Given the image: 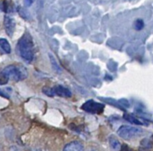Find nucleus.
<instances>
[{"instance_id": "nucleus-1", "label": "nucleus", "mask_w": 153, "mask_h": 151, "mask_svg": "<svg viewBox=\"0 0 153 151\" xmlns=\"http://www.w3.org/2000/svg\"><path fill=\"white\" fill-rule=\"evenodd\" d=\"M18 52L20 56L27 62H33L34 58V44L29 34L24 35L18 42Z\"/></svg>"}, {"instance_id": "nucleus-2", "label": "nucleus", "mask_w": 153, "mask_h": 151, "mask_svg": "<svg viewBox=\"0 0 153 151\" xmlns=\"http://www.w3.org/2000/svg\"><path fill=\"white\" fill-rule=\"evenodd\" d=\"M2 72L8 80H13L16 82L23 81L28 76L27 70L24 66L20 65H8L3 70Z\"/></svg>"}, {"instance_id": "nucleus-3", "label": "nucleus", "mask_w": 153, "mask_h": 151, "mask_svg": "<svg viewBox=\"0 0 153 151\" xmlns=\"http://www.w3.org/2000/svg\"><path fill=\"white\" fill-rule=\"evenodd\" d=\"M142 132H143L142 129L133 127V126H129V125H123L117 130L118 136L124 139H131V138L137 137Z\"/></svg>"}, {"instance_id": "nucleus-4", "label": "nucleus", "mask_w": 153, "mask_h": 151, "mask_svg": "<svg viewBox=\"0 0 153 151\" xmlns=\"http://www.w3.org/2000/svg\"><path fill=\"white\" fill-rule=\"evenodd\" d=\"M43 92L49 96L57 95V96L65 97V98L71 96V92L68 88H65L61 85H58L53 88H45V89H43Z\"/></svg>"}, {"instance_id": "nucleus-5", "label": "nucleus", "mask_w": 153, "mask_h": 151, "mask_svg": "<svg viewBox=\"0 0 153 151\" xmlns=\"http://www.w3.org/2000/svg\"><path fill=\"white\" fill-rule=\"evenodd\" d=\"M104 108H105V106L103 104L96 102L93 100H89V101H88L87 102H85L82 105V109L85 111L92 113V114H100V113H102L103 110H104Z\"/></svg>"}, {"instance_id": "nucleus-6", "label": "nucleus", "mask_w": 153, "mask_h": 151, "mask_svg": "<svg viewBox=\"0 0 153 151\" xmlns=\"http://www.w3.org/2000/svg\"><path fill=\"white\" fill-rule=\"evenodd\" d=\"M4 26L6 28V32L9 36H12L14 35V32L16 30V21L13 17H9V16H6L5 17V20H4Z\"/></svg>"}, {"instance_id": "nucleus-7", "label": "nucleus", "mask_w": 153, "mask_h": 151, "mask_svg": "<svg viewBox=\"0 0 153 151\" xmlns=\"http://www.w3.org/2000/svg\"><path fill=\"white\" fill-rule=\"evenodd\" d=\"M63 151H84V146L79 141H72L64 146Z\"/></svg>"}, {"instance_id": "nucleus-8", "label": "nucleus", "mask_w": 153, "mask_h": 151, "mask_svg": "<svg viewBox=\"0 0 153 151\" xmlns=\"http://www.w3.org/2000/svg\"><path fill=\"white\" fill-rule=\"evenodd\" d=\"M109 146H110V148L112 149V151H120L121 150V143L114 136L109 137Z\"/></svg>"}, {"instance_id": "nucleus-9", "label": "nucleus", "mask_w": 153, "mask_h": 151, "mask_svg": "<svg viewBox=\"0 0 153 151\" xmlns=\"http://www.w3.org/2000/svg\"><path fill=\"white\" fill-rule=\"evenodd\" d=\"M0 47L6 53H11V46L8 43V41L5 38H0Z\"/></svg>"}, {"instance_id": "nucleus-10", "label": "nucleus", "mask_w": 153, "mask_h": 151, "mask_svg": "<svg viewBox=\"0 0 153 151\" xmlns=\"http://www.w3.org/2000/svg\"><path fill=\"white\" fill-rule=\"evenodd\" d=\"M124 119H126V120H128V121H130L131 123H135V124H141V122L138 119H136L134 116H132V115H130V114H125L124 115Z\"/></svg>"}, {"instance_id": "nucleus-11", "label": "nucleus", "mask_w": 153, "mask_h": 151, "mask_svg": "<svg viewBox=\"0 0 153 151\" xmlns=\"http://www.w3.org/2000/svg\"><path fill=\"white\" fill-rule=\"evenodd\" d=\"M144 27V22L142 19H137L134 23V28L138 31L141 30Z\"/></svg>"}, {"instance_id": "nucleus-12", "label": "nucleus", "mask_w": 153, "mask_h": 151, "mask_svg": "<svg viewBox=\"0 0 153 151\" xmlns=\"http://www.w3.org/2000/svg\"><path fill=\"white\" fill-rule=\"evenodd\" d=\"M8 83V79L5 76L3 72H0V85H4Z\"/></svg>"}, {"instance_id": "nucleus-13", "label": "nucleus", "mask_w": 153, "mask_h": 151, "mask_svg": "<svg viewBox=\"0 0 153 151\" xmlns=\"http://www.w3.org/2000/svg\"><path fill=\"white\" fill-rule=\"evenodd\" d=\"M33 2H34V0H25V5L26 7H31Z\"/></svg>"}, {"instance_id": "nucleus-14", "label": "nucleus", "mask_w": 153, "mask_h": 151, "mask_svg": "<svg viewBox=\"0 0 153 151\" xmlns=\"http://www.w3.org/2000/svg\"><path fill=\"white\" fill-rule=\"evenodd\" d=\"M0 96H4V97H6V95L4 94V92L1 91V89H0Z\"/></svg>"}, {"instance_id": "nucleus-15", "label": "nucleus", "mask_w": 153, "mask_h": 151, "mask_svg": "<svg viewBox=\"0 0 153 151\" xmlns=\"http://www.w3.org/2000/svg\"><path fill=\"white\" fill-rule=\"evenodd\" d=\"M90 151H96V150H90Z\"/></svg>"}, {"instance_id": "nucleus-16", "label": "nucleus", "mask_w": 153, "mask_h": 151, "mask_svg": "<svg viewBox=\"0 0 153 151\" xmlns=\"http://www.w3.org/2000/svg\"><path fill=\"white\" fill-rule=\"evenodd\" d=\"M36 151H41V150H36Z\"/></svg>"}]
</instances>
